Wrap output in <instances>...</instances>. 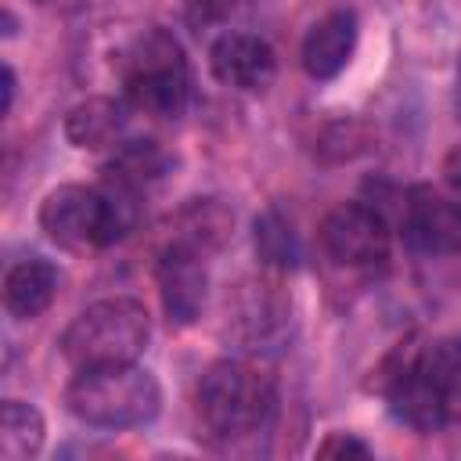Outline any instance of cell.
<instances>
[{"mask_svg":"<svg viewBox=\"0 0 461 461\" xmlns=\"http://www.w3.org/2000/svg\"><path fill=\"white\" fill-rule=\"evenodd\" d=\"M375 385L407 429L429 436L454 425L461 418V335L400 346Z\"/></svg>","mask_w":461,"mask_h":461,"instance_id":"cell-1","label":"cell"},{"mask_svg":"<svg viewBox=\"0 0 461 461\" xmlns=\"http://www.w3.org/2000/svg\"><path fill=\"white\" fill-rule=\"evenodd\" d=\"M198 418L212 439H241L270 425L277 407L274 378L249 360H216L198 378Z\"/></svg>","mask_w":461,"mask_h":461,"instance_id":"cell-2","label":"cell"},{"mask_svg":"<svg viewBox=\"0 0 461 461\" xmlns=\"http://www.w3.org/2000/svg\"><path fill=\"white\" fill-rule=\"evenodd\" d=\"M119 79L126 104L144 115L173 119L187 108L191 97L187 54L180 40L162 25H151L130 40V47L119 58Z\"/></svg>","mask_w":461,"mask_h":461,"instance_id":"cell-3","label":"cell"},{"mask_svg":"<svg viewBox=\"0 0 461 461\" xmlns=\"http://www.w3.org/2000/svg\"><path fill=\"white\" fill-rule=\"evenodd\" d=\"M68 411L97 429H133L148 425L162 411V389L151 371L133 364H108L76 371L65 389Z\"/></svg>","mask_w":461,"mask_h":461,"instance_id":"cell-4","label":"cell"},{"mask_svg":"<svg viewBox=\"0 0 461 461\" xmlns=\"http://www.w3.org/2000/svg\"><path fill=\"white\" fill-rule=\"evenodd\" d=\"M151 339V317L137 299L115 295L90 303L61 335V357L76 367H108L133 364Z\"/></svg>","mask_w":461,"mask_h":461,"instance_id":"cell-5","label":"cell"},{"mask_svg":"<svg viewBox=\"0 0 461 461\" xmlns=\"http://www.w3.org/2000/svg\"><path fill=\"white\" fill-rule=\"evenodd\" d=\"M40 227L58 249L68 252H94L112 245L101 187H83V184L54 187L40 205Z\"/></svg>","mask_w":461,"mask_h":461,"instance_id":"cell-6","label":"cell"},{"mask_svg":"<svg viewBox=\"0 0 461 461\" xmlns=\"http://www.w3.org/2000/svg\"><path fill=\"white\" fill-rule=\"evenodd\" d=\"M389 220L378 205L342 202L321 220V245L342 267H375L389 256Z\"/></svg>","mask_w":461,"mask_h":461,"instance_id":"cell-7","label":"cell"},{"mask_svg":"<svg viewBox=\"0 0 461 461\" xmlns=\"http://www.w3.org/2000/svg\"><path fill=\"white\" fill-rule=\"evenodd\" d=\"M155 281L162 295V310L173 324L187 328L202 317L205 295H209V270H205V252L169 241L155 263Z\"/></svg>","mask_w":461,"mask_h":461,"instance_id":"cell-8","label":"cell"},{"mask_svg":"<svg viewBox=\"0 0 461 461\" xmlns=\"http://www.w3.org/2000/svg\"><path fill=\"white\" fill-rule=\"evenodd\" d=\"M209 68L223 86L259 94L274 83L277 76V58L267 40L252 32H223L209 47Z\"/></svg>","mask_w":461,"mask_h":461,"instance_id":"cell-9","label":"cell"},{"mask_svg":"<svg viewBox=\"0 0 461 461\" xmlns=\"http://www.w3.org/2000/svg\"><path fill=\"white\" fill-rule=\"evenodd\" d=\"M403 234L425 252H461V205L432 187H411L403 194Z\"/></svg>","mask_w":461,"mask_h":461,"instance_id":"cell-10","label":"cell"},{"mask_svg":"<svg viewBox=\"0 0 461 461\" xmlns=\"http://www.w3.org/2000/svg\"><path fill=\"white\" fill-rule=\"evenodd\" d=\"M357 14L339 7L331 14H324L303 40V68L310 79H335L349 58H353V47H357Z\"/></svg>","mask_w":461,"mask_h":461,"instance_id":"cell-11","label":"cell"},{"mask_svg":"<svg viewBox=\"0 0 461 461\" xmlns=\"http://www.w3.org/2000/svg\"><path fill=\"white\" fill-rule=\"evenodd\" d=\"M126 126H130L126 101H115V97H86L72 104L65 115V137L83 151L119 148L126 137Z\"/></svg>","mask_w":461,"mask_h":461,"instance_id":"cell-12","label":"cell"},{"mask_svg":"<svg viewBox=\"0 0 461 461\" xmlns=\"http://www.w3.org/2000/svg\"><path fill=\"white\" fill-rule=\"evenodd\" d=\"M169 166H173V158L158 140H122L119 148H112V158L104 162L101 180L144 198L155 184L166 180Z\"/></svg>","mask_w":461,"mask_h":461,"instance_id":"cell-13","label":"cell"},{"mask_svg":"<svg viewBox=\"0 0 461 461\" xmlns=\"http://www.w3.org/2000/svg\"><path fill=\"white\" fill-rule=\"evenodd\" d=\"M54 295H58V270L40 256L14 263L4 277V306L18 321L40 317L54 303Z\"/></svg>","mask_w":461,"mask_h":461,"instance_id":"cell-14","label":"cell"},{"mask_svg":"<svg viewBox=\"0 0 461 461\" xmlns=\"http://www.w3.org/2000/svg\"><path fill=\"white\" fill-rule=\"evenodd\" d=\"M230 223H234V216L216 198H194L191 205H184L176 212V234H173V241L191 245L198 252H212V249H220L227 241Z\"/></svg>","mask_w":461,"mask_h":461,"instance_id":"cell-15","label":"cell"},{"mask_svg":"<svg viewBox=\"0 0 461 461\" xmlns=\"http://www.w3.org/2000/svg\"><path fill=\"white\" fill-rule=\"evenodd\" d=\"M43 414L25 400H4L0 411V457L4 461H25L43 450Z\"/></svg>","mask_w":461,"mask_h":461,"instance_id":"cell-16","label":"cell"},{"mask_svg":"<svg viewBox=\"0 0 461 461\" xmlns=\"http://www.w3.org/2000/svg\"><path fill=\"white\" fill-rule=\"evenodd\" d=\"M252 241H256L259 259H263L267 267H274V270H292V267H299V259H303L299 238H295L292 223H288L277 209H267L263 216H256Z\"/></svg>","mask_w":461,"mask_h":461,"instance_id":"cell-17","label":"cell"},{"mask_svg":"<svg viewBox=\"0 0 461 461\" xmlns=\"http://www.w3.org/2000/svg\"><path fill=\"white\" fill-rule=\"evenodd\" d=\"M317 457H371V447L349 432H328L317 447Z\"/></svg>","mask_w":461,"mask_h":461,"instance_id":"cell-18","label":"cell"},{"mask_svg":"<svg viewBox=\"0 0 461 461\" xmlns=\"http://www.w3.org/2000/svg\"><path fill=\"white\" fill-rule=\"evenodd\" d=\"M443 180H447L454 191H461V148H454V151L443 158Z\"/></svg>","mask_w":461,"mask_h":461,"instance_id":"cell-19","label":"cell"},{"mask_svg":"<svg viewBox=\"0 0 461 461\" xmlns=\"http://www.w3.org/2000/svg\"><path fill=\"white\" fill-rule=\"evenodd\" d=\"M11 104H14V68L4 65V112H11Z\"/></svg>","mask_w":461,"mask_h":461,"instance_id":"cell-20","label":"cell"},{"mask_svg":"<svg viewBox=\"0 0 461 461\" xmlns=\"http://www.w3.org/2000/svg\"><path fill=\"white\" fill-rule=\"evenodd\" d=\"M457 108H461V65H457Z\"/></svg>","mask_w":461,"mask_h":461,"instance_id":"cell-21","label":"cell"}]
</instances>
